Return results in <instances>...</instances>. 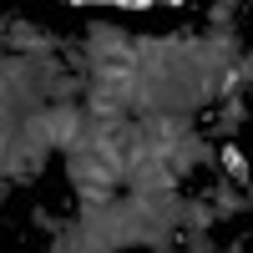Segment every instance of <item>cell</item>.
Returning <instances> with one entry per match:
<instances>
[{
	"mask_svg": "<svg viewBox=\"0 0 253 253\" xmlns=\"http://www.w3.org/2000/svg\"><path fill=\"white\" fill-rule=\"evenodd\" d=\"M0 41H5V56H36V61H51V56L66 51V41H61L56 31H41L26 15H5Z\"/></svg>",
	"mask_w": 253,
	"mask_h": 253,
	"instance_id": "1",
	"label": "cell"
},
{
	"mask_svg": "<svg viewBox=\"0 0 253 253\" xmlns=\"http://www.w3.org/2000/svg\"><path fill=\"white\" fill-rule=\"evenodd\" d=\"M218 177H228L233 187H248V177H253V157L243 152L238 142H223V147H218Z\"/></svg>",
	"mask_w": 253,
	"mask_h": 253,
	"instance_id": "2",
	"label": "cell"
},
{
	"mask_svg": "<svg viewBox=\"0 0 253 253\" xmlns=\"http://www.w3.org/2000/svg\"><path fill=\"white\" fill-rule=\"evenodd\" d=\"M31 223H36V233H46V238H56V233H61V228H66L71 218H56L51 208H36V213H31Z\"/></svg>",
	"mask_w": 253,
	"mask_h": 253,
	"instance_id": "3",
	"label": "cell"
},
{
	"mask_svg": "<svg viewBox=\"0 0 253 253\" xmlns=\"http://www.w3.org/2000/svg\"><path fill=\"white\" fill-rule=\"evenodd\" d=\"M238 81H243V91L253 96V41L243 46V56H238Z\"/></svg>",
	"mask_w": 253,
	"mask_h": 253,
	"instance_id": "4",
	"label": "cell"
}]
</instances>
